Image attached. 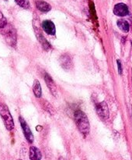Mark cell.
<instances>
[{
    "mask_svg": "<svg viewBox=\"0 0 132 160\" xmlns=\"http://www.w3.org/2000/svg\"><path fill=\"white\" fill-rule=\"evenodd\" d=\"M2 30L3 31V35H4L6 42L10 46H15L16 44V32L15 28L12 25L7 23L6 26Z\"/></svg>",
    "mask_w": 132,
    "mask_h": 160,
    "instance_id": "3957f363",
    "label": "cell"
},
{
    "mask_svg": "<svg viewBox=\"0 0 132 160\" xmlns=\"http://www.w3.org/2000/svg\"><path fill=\"white\" fill-rule=\"evenodd\" d=\"M59 160H65V159H64L63 157H60L59 158Z\"/></svg>",
    "mask_w": 132,
    "mask_h": 160,
    "instance_id": "d6986e66",
    "label": "cell"
},
{
    "mask_svg": "<svg viewBox=\"0 0 132 160\" xmlns=\"http://www.w3.org/2000/svg\"><path fill=\"white\" fill-rule=\"evenodd\" d=\"M116 62H117V66H118V72H119L120 74H122V68H121V61L117 60Z\"/></svg>",
    "mask_w": 132,
    "mask_h": 160,
    "instance_id": "ac0fdd59",
    "label": "cell"
},
{
    "mask_svg": "<svg viewBox=\"0 0 132 160\" xmlns=\"http://www.w3.org/2000/svg\"><path fill=\"white\" fill-rule=\"evenodd\" d=\"M16 4L20 6V7L23 9H29L30 8V2L29 0H15Z\"/></svg>",
    "mask_w": 132,
    "mask_h": 160,
    "instance_id": "9a60e30c",
    "label": "cell"
},
{
    "mask_svg": "<svg viewBox=\"0 0 132 160\" xmlns=\"http://www.w3.org/2000/svg\"><path fill=\"white\" fill-rule=\"evenodd\" d=\"M44 80H45V82H46L47 85H48V88H49L50 92L54 96H57V88H56L55 84H54V81H53L52 78L48 74V73H45L44 75Z\"/></svg>",
    "mask_w": 132,
    "mask_h": 160,
    "instance_id": "9c48e42d",
    "label": "cell"
},
{
    "mask_svg": "<svg viewBox=\"0 0 132 160\" xmlns=\"http://www.w3.org/2000/svg\"><path fill=\"white\" fill-rule=\"evenodd\" d=\"M34 23V31H35V34H36V36H37V40H38L39 42L41 44V45H42V47H43V49L49 50L50 48H51V45H50V44L48 43V41H47L46 39L44 38V37L43 36V34H42L41 31H40L39 26H37L35 21H34V23Z\"/></svg>",
    "mask_w": 132,
    "mask_h": 160,
    "instance_id": "277c9868",
    "label": "cell"
},
{
    "mask_svg": "<svg viewBox=\"0 0 132 160\" xmlns=\"http://www.w3.org/2000/svg\"><path fill=\"white\" fill-rule=\"evenodd\" d=\"M113 13L118 17H125L129 13L128 7L124 3H118L113 8Z\"/></svg>",
    "mask_w": 132,
    "mask_h": 160,
    "instance_id": "52a82bcc",
    "label": "cell"
},
{
    "mask_svg": "<svg viewBox=\"0 0 132 160\" xmlns=\"http://www.w3.org/2000/svg\"><path fill=\"white\" fill-rule=\"evenodd\" d=\"M0 117H2L5 127L8 131H12L14 128V122L9 108L5 104H0Z\"/></svg>",
    "mask_w": 132,
    "mask_h": 160,
    "instance_id": "7a4b0ae2",
    "label": "cell"
},
{
    "mask_svg": "<svg viewBox=\"0 0 132 160\" xmlns=\"http://www.w3.org/2000/svg\"><path fill=\"white\" fill-rule=\"evenodd\" d=\"M59 62H60L61 66L62 68L65 70H70L72 67V61L70 58L69 56L66 54H64L61 56L60 59H59Z\"/></svg>",
    "mask_w": 132,
    "mask_h": 160,
    "instance_id": "ba28073f",
    "label": "cell"
},
{
    "mask_svg": "<svg viewBox=\"0 0 132 160\" xmlns=\"http://www.w3.org/2000/svg\"><path fill=\"white\" fill-rule=\"evenodd\" d=\"M117 26L120 29L124 32H128L129 29H130V25H129L128 22L124 20H119L117 21Z\"/></svg>",
    "mask_w": 132,
    "mask_h": 160,
    "instance_id": "5bb4252c",
    "label": "cell"
},
{
    "mask_svg": "<svg viewBox=\"0 0 132 160\" xmlns=\"http://www.w3.org/2000/svg\"><path fill=\"white\" fill-rule=\"evenodd\" d=\"M42 105H43V106L44 107L45 110H46L47 112H48L49 113H51V114L54 113V109H53V107L51 106V105L49 104L48 102H43V103Z\"/></svg>",
    "mask_w": 132,
    "mask_h": 160,
    "instance_id": "2e32d148",
    "label": "cell"
},
{
    "mask_svg": "<svg viewBox=\"0 0 132 160\" xmlns=\"http://www.w3.org/2000/svg\"><path fill=\"white\" fill-rule=\"evenodd\" d=\"M42 28L47 34H51V35L55 34V26H54V23L51 20H44L42 23Z\"/></svg>",
    "mask_w": 132,
    "mask_h": 160,
    "instance_id": "30bf717a",
    "label": "cell"
},
{
    "mask_svg": "<svg viewBox=\"0 0 132 160\" xmlns=\"http://www.w3.org/2000/svg\"><path fill=\"white\" fill-rule=\"evenodd\" d=\"M19 120H20V125H21L22 129H23V134H24L26 139L27 140V142H29V143H33V142H34V135H33L32 132H31L29 126L27 125L26 122L25 121L24 119L21 117H20Z\"/></svg>",
    "mask_w": 132,
    "mask_h": 160,
    "instance_id": "5b68a950",
    "label": "cell"
},
{
    "mask_svg": "<svg viewBox=\"0 0 132 160\" xmlns=\"http://www.w3.org/2000/svg\"><path fill=\"white\" fill-rule=\"evenodd\" d=\"M30 160H40L42 155L40 150L36 147L32 146L30 148Z\"/></svg>",
    "mask_w": 132,
    "mask_h": 160,
    "instance_id": "8fae6325",
    "label": "cell"
},
{
    "mask_svg": "<svg viewBox=\"0 0 132 160\" xmlns=\"http://www.w3.org/2000/svg\"><path fill=\"white\" fill-rule=\"evenodd\" d=\"M33 92H34V95L37 98H40L41 96V87H40V84L37 80H35L33 84Z\"/></svg>",
    "mask_w": 132,
    "mask_h": 160,
    "instance_id": "4fadbf2b",
    "label": "cell"
},
{
    "mask_svg": "<svg viewBox=\"0 0 132 160\" xmlns=\"http://www.w3.org/2000/svg\"><path fill=\"white\" fill-rule=\"evenodd\" d=\"M6 24H7V20L2 15V13L0 12V29L4 28L6 26Z\"/></svg>",
    "mask_w": 132,
    "mask_h": 160,
    "instance_id": "e0dca14e",
    "label": "cell"
},
{
    "mask_svg": "<svg viewBox=\"0 0 132 160\" xmlns=\"http://www.w3.org/2000/svg\"><path fill=\"white\" fill-rule=\"evenodd\" d=\"M17 160H22V159H17Z\"/></svg>",
    "mask_w": 132,
    "mask_h": 160,
    "instance_id": "ffe728a7",
    "label": "cell"
},
{
    "mask_svg": "<svg viewBox=\"0 0 132 160\" xmlns=\"http://www.w3.org/2000/svg\"><path fill=\"white\" fill-rule=\"evenodd\" d=\"M96 112L100 118L103 120L109 118V109L106 102H102L96 106Z\"/></svg>",
    "mask_w": 132,
    "mask_h": 160,
    "instance_id": "8992f818",
    "label": "cell"
},
{
    "mask_svg": "<svg viewBox=\"0 0 132 160\" xmlns=\"http://www.w3.org/2000/svg\"><path fill=\"white\" fill-rule=\"evenodd\" d=\"M36 6L40 11L43 12H47L51 9V6L50 4L44 1H37L36 2Z\"/></svg>",
    "mask_w": 132,
    "mask_h": 160,
    "instance_id": "7c38bea8",
    "label": "cell"
},
{
    "mask_svg": "<svg viewBox=\"0 0 132 160\" xmlns=\"http://www.w3.org/2000/svg\"><path fill=\"white\" fill-rule=\"evenodd\" d=\"M74 118L78 129L84 136H86L89 133L90 129L89 122L86 115L82 111L78 110L75 112Z\"/></svg>",
    "mask_w": 132,
    "mask_h": 160,
    "instance_id": "6da1fadb",
    "label": "cell"
}]
</instances>
